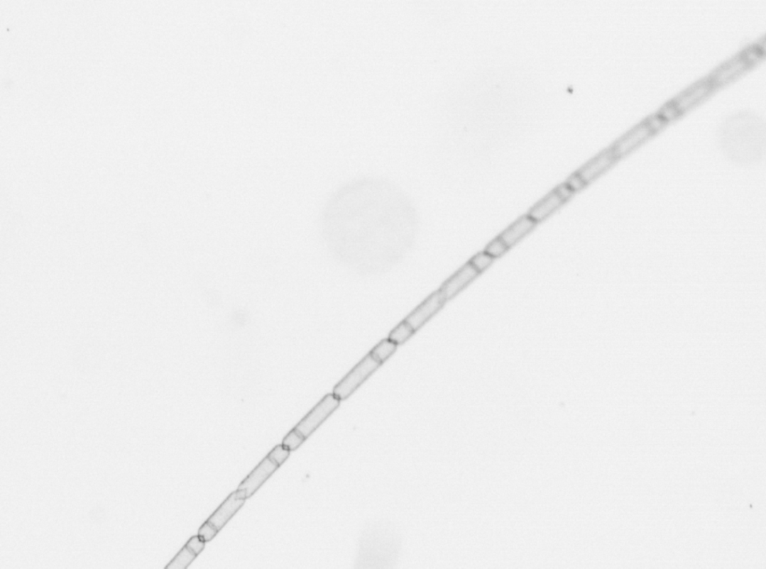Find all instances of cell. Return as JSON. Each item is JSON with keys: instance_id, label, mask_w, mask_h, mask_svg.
<instances>
[{"instance_id": "cell-10", "label": "cell", "mask_w": 766, "mask_h": 569, "mask_svg": "<svg viewBox=\"0 0 766 569\" xmlns=\"http://www.w3.org/2000/svg\"><path fill=\"white\" fill-rule=\"evenodd\" d=\"M651 129L644 125L628 136H625L622 140L618 142L615 148H611L617 158L628 154L631 150L636 148L640 143L644 142L650 135Z\"/></svg>"}, {"instance_id": "cell-1", "label": "cell", "mask_w": 766, "mask_h": 569, "mask_svg": "<svg viewBox=\"0 0 766 569\" xmlns=\"http://www.w3.org/2000/svg\"><path fill=\"white\" fill-rule=\"evenodd\" d=\"M398 346L382 340L334 387L332 394L341 401L350 398L397 351Z\"/></svg>"}, {"instance_id": "cell-7", "label": "cell", "mask_w": 766, "mask_h": 569, "mask_svg": "<svg viewBox=\"0 0 766 569\" xmlns=\"http://www.w3.org/2000/svg\"><path fill=\"white\" fill-rule=\"evenodd\" d=\"M615 160H617V158L611 148L601 153L600 155L584 165L575 173L584 184L589 186L607 172L611 166L614 164Z\"/></svg>"}, {"instance_id": "cell-3", "label": "cell", "mask_w": 766, "mask_h": 569, "mask_svg": "<svg viewBox=\"0 0 766 569\" xmlns=\"http://www.w3.org/2000/svg\"><path fill=\"white\" fill-rule=\"evenodd\" d=\"M341 402L335 394H327L294 429L305 440L307 439L339 408Z\"/></svg>"}, {"instance_id": "cell-13", "label": "cell", "mask_w": 766, "mask_h": 569, "mask_svg": "<svg viewBox=\"0 0 766 569\" xmlns=\"http://www.w3.org/2000/svg\"><path fill=\"white\" fill-rule=\"evenodd\" d=\"M509 250L510 249L508 248V246L503 243V241H501L498 238V237L491 241L488 245L485 247V248L483 249V252L486 254H488L492 258L496 260L498 258L503 257L509 251Z\"/></svg>"}, {"instance_id": "cell-11", "label": "cell", "mask_w": 766, "mask_h": 569, "mask_svg": "<svg viewBox=\"0 0 766 569\" xmlns=\"http://www.w3.org/2000/svg\"><path fill=\"white\" fill-rule=\"evenodd\" d=\"M197 558V555L185 546L165 568L186 569Z\"/></svg>"}, {"instance_id": "cell-15", "label": "cell", "mask_w": 766, "mask_h": 569, "mask_svg": "<svg viewBox=\"0 0 766 569\" xmlns=\"http://www.w3.org/2000/svg\"><path fill=\"white\" fill-rule=\"evenodd\" d=\"M290 451L283 445L276 446L267 455L270 460L281 466L290 456Z\"/></svg>"}, {"instance_id": "cell-2", "label": "cell", "mask_w": 766, "mask_h": 569, "mask_svg": "<svg viewBox=\"0 0 766 569\" xmlns=\"http://www.w3.org/2000/svg\"><path fill=\"white\" fill-rule=\"evenodd\" d=\"M447 300L439 289L431 294L389 333L388 338L398 346L411 339L444 306Z\"/></svg>"}, {"instance_id": "cell-9", "label": "cell", "mask_w": 766, "mask_h": 569, "mask_svg": "<svg viewBox=\"0 0 766 569\" xmlns=\"http://www.w3.org/2000/svg\"><path fill=\"white\" fill-rule=\"evenodd\" d=\"M538 224L530 216L525 214L509 226L498 235L509 249L520 243L528 234H530Z\"/></svg>"}, {"instance_id": "cell-6", "label": "cell", "mask_w": 766, "mask_h": 569, "mask_svg": "<svg viewBox=\"0 0 766 569\" xmlns=\"http://www.w3.org/2000/svg\"><path fill=\"white\" fill-rule=\"evenodd\" d=\"M246 499L245 490H236L229 495L207 521L213 524L220 531L234 516L236 513L241 509Z\"/></svg>"}, {"instance_id": "cell-18", "label": "cell", "mask_w": 766, "mask_h": 569, "mask_svg": "<svg viewBox=\"0 0 766 569\" xmlns=\"http://www.w3.org/2000/svg\"><path fill=\"white\" fill-rule=\"evenodd\" d=\"M564 183L575 194L587 187L576 173L569 177Z\"/></svg>"}, {"instance_id": "cell-17", "label": "cell", "mask_w": 766, "mask_h": 569, "mask_svg": "<svg viewBox=\"0 0 766 569\" xmlns=\"http://www.w3.org/2000/svg\"><path fill=\"white\" fill-rule=\"evenodd\" d=\"M205 543L204 541L197 535L192 536L185 546L199 556L204 551Z\"/></svg>"}, {"instance_id": "cell-16", "label": "cell", "mask_w": 766, "mask_h": 569, "mask_svg": "<svg viewBox=\"0 0 766 569\" xmlns=\"http://www.w3.org/2000/svg\"><path fill=\"white\" fill-rule=\"evenodd\" d=\"M219 531L216 527L210 522L206 521L199 529V536L204 541L205 543L211 542V541L217 535Z\"/></svg>"}, {"instance_id": "cell-14", "label": "cell", "mask_w": 766, "mask_h": 569, "mask_svg": "<svg viewBox=\"0 0 766 569\" xmlns=\"http://www.w3.org/2000/svg\"><path fill=\"white\" fill-rule=\"evenodd\" d=\"M305 440L296 431L295 429L284 438L282 445L290 452L298 449Z\"/></svg>"}, {"instance_id": "cell-5", "label": "cell", "mask_w": 766, "mask_h": 569, "mask_svg": "<svg viewBox=\"0 0 766 569\" xmlns=\"http://www.w3.org/2000/svg\"><path fill=\"white\" fill-rule=\"evenodd\" d=\"M480 274L468 262L455 272L439 289L445 299L450 301L458 296L479 277Z\"/></svg>"}, {"instance_id": "cell-4", "label": "cell", "mask_w": 766, "mask_h": 569, "mask_svg": "<svg viewBox=\"0 0 766 569\" xmlns=\"http://www.w3.org/2000/svg\"><path fill=\"white\" fill-rule=\"evenodd\" d=\"M574 195L575 193L563 183L538 201L526 214L539 224L560 210Z\"/></svg>"}, {"instance_id": "cell-12", "label": "cell", "mask_w": 766, "mask_h": 569, "mask_svg": "<svg viewBox=\"0 0 766 569\" xmlns=\"http://www.w3.org/2000/svg\"><path fill=\"white\" fill-rule=\"evenodd\" d=\"M495 260L496 259L483 251L473 256L469 263L481 275L493 265Z\"/></svg>"}, {"instance_id": "cell-8", "label": "cell", "mask_w": 766, "mask_h": 569, "mask_svg": "<svg viewBox=\"0 0 766 569\" xmlns=\"http://www.w3.org/2000/svg\"><path fill=\"white\" fill-rule=\"evenodd\" d=\"M280 467L266 456L241 482L238 490H245L247 499L252 497Z\"/></svg>"}]
</instances>
